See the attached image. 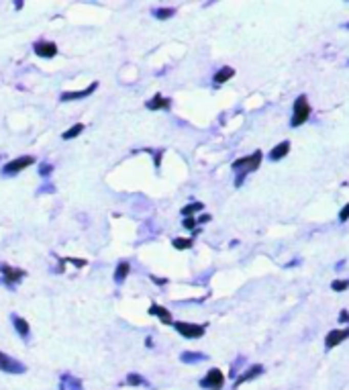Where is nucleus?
<instances>
[{
    "label": "nucleus",
    "mask_w": 349,
    "mask_h": 390,
    "mask_svg": "<svg viewBox=\"0 0 349 390\" xmlns=\"http://www.w3.org/2000/svg\"><path fill=\"white\" fill-rule=\"evenodd\" d=\"M261 158H264V156H261V151H253L251 156H247V158H241V160L233 162V170H235V174H237L235 186H241V184H243V180L247 178V174H251V172H255V170L259 168Z\"/></svg>",
    "instance_id": "f257e3e1"
},
{
    "label": "nucleus",
    "mask_w": 349,
    "mask_h": 390,
    "mask_svg": "<svg viewBox=\"0 0 349 390\" xmlns=\"http://www.w3.org/2000/svg\"><path fill=\"white\" fill-rule=\"evenodd\" d=\"M311 113H313V109H311V104H309V98H307V96H298V98L294 100V106H292L290 127H294V129H296V127L304 125V123L309 121Z\"/></svg>",
    "instance_id": "f03ea898"
},
{
    "label": "nucleus",
    "mask_w": 349,
    "mask_h": 390,
    "mask_svg": "<svg viewBox=\"0 0 349 390\" xmlns=\"http://www.w3.org/2000/svg\"><path fill=\"white\" fill-rule=\"evenodd\" d=\"M174 327L176 331L182 337H186V339H198V337H202L206 333L204 325H194V323H182V321H178V323H174Z\"/></svg>",
    "instance_id": "7ed1b4c3"
},
{
    "label": "nucleus",
    "mask_w": 349,
    "mask_h": 390,
    "mask_svg": "<svg viewBox=\"0 0 349 390\" xmlns=\"http://www.w3.org/2000/svg\"><path fill=\"white\" fill-rule=\"evenodd\" d=\"M225 384V374L219 370V368H212L208 370V374L200 380V386L206 390H221Z\"/></svg>",
    "instance_id": "20e7f679"
},
{
    "label": "nucleus",
    "mask_w": 349,
    "mask_h": 390,
    "mask_svg": "<svg viewBox=\"0 0 349 390\" xmlns=\"http://www.w3.org/2000/svg\"><path fill=\"white\" fill-rule=\"evenodd\" d=\"M33 162H35V158H31V156H23V158H18V160H14V162H8V164L2 168V174H4V176L18 174V172H23L25 168H29Z\"/></svg>",
    "instance_id": "39448f33"
},
{
    "label": "nucleus",
    "mask_w": 349,
    "mask_h": 390,
    "mask_svg": "<svg viewBox=\"0 0 349 390\" xmlns=\"http://www.w3.org/2000/svg\"><path fill=\"white\" fill-rule=\"evenodd\" d=\"M0 370L6 372V374H23L25 372V366L20 362H16L14 358L6 356L4 352H0Z\"/></svg>",
    "instance_id": "423d86ee"
},
{
    "label": "nucleus",
    "mask_w": 349,
    "mask_h": 390,
    "mask_svg": "<svg viewBox=\"0 0 349 390\" xmlns=\"http://www.w3.org/2000/svg\"><path fill=\"white\" fill-rule=\"evenodd\" d=\"M0 272H2V276H4V284H6L8 288H14V284L25 276L23 270H18V268H10V266H6V264L0 266Z\"/></svg>",
    "instance_id": "0eeeda50"
},
{
    "label": "nucleus",
    "mask_w": 349,
    "mask_h": 390,
    "mask_svg": "<svg viewBox=\"0 0 349 390\" xmlns=\"http://www.w3.org/2000/svg\"><path fill=\"white\" fill-rule=\"evenodd\" d=\"M349 339V327L345 329H333L331 333H327V337H325V348L327 350H331V348H337L341 341H345Z\"/></svg>",
    "instance_id": "6e6552de"
},
{
    "label": "nucleus",
    "mask_w": 349,
    "mask_h": 390,
    "mask_svg": "<svg viewBox=\"0 0 349 390\" xmlns=\"http://www.w3.org/2000/svg\"><path fill=\"white\" fill-rule=\"evenodd\" d=\"M264 374V366L261 364H255V366H251V368H247L237 380H235V388L237 386H241V384H245V382H249V380H255L257 376H261Z\"/></svg>",
    "instance_id": "1a4fd4ad"
},
{
    "label": "nucleus",
    "mask_w": 349,
    "mask_h": 390,
    "mask_svg": "<svg viewBox=\"0 0 349 390\" xmlns=\"http://www.w3.org/2000/svg\"><path fill=\"white\" fill-rule=\"evenodd\" d=\"M35 53L39 57H53L57 53V47L51 41H41V43H35Z\"/></svg>",
    "instance_id": "9d476101"
},
{
    "label": "nucleus",
    "mask_w": 349,
    "mask_h": 390,
    "mask_svg": "<svg viewBox=\"0 0 349 390\" xmlns=\"http://www.w3.org/2000/svg\"><path fill=\"white\" fill-rule=\"evenodd\" d=\"M288 151H290V141H282V143H278V145L270 151V162H280L282 158L288 156Z\"/></svg>",
    "instance_id": "9b49d317"
},
{
    "label": "nucleus",
    "mask_w": 349,
    "mask_h": 390,
    "mask_svg": "<svg viewBox=\"0 0 349 390\" xmlns=\"http://www.w3.org/2000/svg\"><path fill=\"white\" fill-rule=\"evenodd\" d=\"M96 88H98V84L92 82V84H90L86 90H82V92H63V94H61V100H78V98H84V96L92 94Z\"/></svg>",
    "instance_id": "f8f14e48"
},
{
    "label": "nucleus",
    "mask_w": 349,
    "mask_h": 390,
    "mask_svg": "<svg viewBox=\"0 0 349 390\" xmlns=\"http://www.w3.org/2000/svg\"><path fill=\"white\" fill-rule=\"evenodd\" d=\"M235 76V70L233 68H229V66H225V68H221L216 74H214V86H221V84H225L227 80H231Z\"/></svg>",
    "instance_id": "ddd939ff"
},
{
    "label": "nucleus",
    "mask_w": 349,
    "mask_h": 390,
    "mask_svg": "<svg viewBox=\"0 0 349 390\" xmlns=\"http://www.w3.org/2000/svg\"><path fill=\"white\" fill-rule=\"evenodd\" d=\"M180 360H182L184 364H198V362H204L206 356L200 354V352H184V354L180 356Z\"/></svg>",
    "instance_id": "4468645a"
},
{
    "label": "nucleus",
    "mask_w": 349,
    "mask_h": 390,
    "mask_svg": "<svg viewBox=\"0 0 349 390\" xmlns=\"http://www.w3.org/2000/svg\"><path fill=\"white\" fill-rule=\"evenodd\" d=\"M170 104H172V102H170L168 98H164V96L158 94V96H154V98L147 102V109H149V111H160V109H168Z\"/></svg>",
    "instance_id": "2eb2a0df"
},
{
    "label": "nucleus",
    "mask_w": 349,
    "mask_h": 390,
    "mask_svg": "<svg viewBox=\"0 0 349 390\" xmlns=\"http://www.w3.org/2000/svg\"><path fill=\"white\" fill-rule=\"evenodd\" d=\"M12 323H14V329L18 331V335H20L23 339H27V337H29V323H27L23 317H12Z\"/></svg>",
    "instance_id": "dca6fc26"
},
{
    "label": "nucleus",
    "mask_w": 349,
    "mask_h": 390,
    "mask_svg": "<svg viewBox=\"0 0 349 390\" xmlns=\"http://www.w3.org/2000/svg\"><path fill=\"white\" fill-rule=\"evenodd\" d=\"M149 313H151V315H156V317H160L164 323H172V315H170V311H166V309H164V307H160V305H151Z\"/></svg>",
    "instance_id": "f3484780"
},
{
    "label": "nucleus",
    "mask_w": 349,
    "mask_h": 390,
    "mask_svg": "<svg viewBox=\"0 0 349 390\" xmlns=\"http://www.w3.org/2000/svg\"><path fill=\"white\" fill-rule=\"evenodd\" d=\"M129 270H131V266H129V262H121L119 266H117V270H115V280L121 284L127 276H129Z\"/></svg>",
    "instance_id": "a211bd4d"
},
{
    "label": "nucleus",
    "mask_w": 349,
    "mask_h": 390,
    "mask_svg": "<svg viewBox=\"0 0 349 390\" xmlns=\"http://www.w3.org/2000/svg\"><path fill=\"white\" fill-rule=\"evenodd\" d=\"M204 206H202V202H194V204H188V206H184L182 208V214L186 216V219H192V214L196 212V210H202Z\"/></svg>",
    "instance_id": "6ab92c4d"
},
{
    "label": "nucleus",
    "mask_w": 349,
    "mask_h": 390,
    "mask_svg": "<svg viewBox=\"0 0 349 390\" xmlns=\"http://www.w3.org/2000/svg\"><path fill=\"white\" fill-rule=\"evenodd\" d=\"M154 16H156V18H160V20H166V18L174 16V8H160V10H156V12H154Z\"/></svg>",
    "instance_id": "aec40b11"
},
{
    "label": "nucleus",
    "mask_w": 349,
    "mask_h": 390,
    "mask_svg": "<svg viewBox=\"0 0 349 390\" xmlns=\"http://www.w3.org/2000/svg\"><path fill=\"white\" fill-rule=\"evenodd\" d=\"M82 131H84V125H74L70 131L63 133V139H74V137H78Z\"/></svg>",
    "instance_id": "412c9836"
},
{
    "label": "nucleus",
    "mask_w": 349,
    "mask_h": 390,
    "mask_svg": "<svg viewBox=\"0 0 349 390\" xmlns=\"http://www.w3.org/2000/svg\"><path fill=\"white\" fill-rule=\"evenodd\" d=\"M347 286H349V278L347 280H335V282L331 284V288H333L335 292H343Z\"/></svg>",
    "instance_id": "4be33fe9"
},
{
    "label": "nucleus",
    "mask_w": 349,
    "mask_h": 390,
    "mask_svg": "<svg viewBox=\"0 0 349 390\" xmlns=\"http://www.w3.org/2000/svg\"><path fill=\"white\" fill-rule=\"evenodd\" d=\"M127 384H131V386H139V384H145V380H143L141 376H137V374H129Z\"/></svg>",
    "instance_id": "5701e85b"
},
{
    "label": "nucleus",
    "mask_w": 349,
    "mask_h": 390,
    "mask_svg": "<svg viewBox=\"0 0 349 390\" xmlns=\"http://www.w3.org/2000/svg\"><path fill=\"white\" fill-rule=\"evenodd\" d=\"M192 245L190 239H174V247L176 249H188Z\"/></svg>",
    "instance_id": "b1692460"
},
{
    "label": "nucleus",
    "mask_w": 349,
    "mask_h": 390,
    "mask_svg": "<svg viewBox=\"0 0 349 390\" xmlns=\"http://www.w3.org/2000/svg\"><path fill=\"white\" fill-rule=\"evenodd\" d=\"M243 362H245V358H239V362H237V364H233V366H231V376H233V378H235V376H237V372H239V366H241V364H243Z\"/></svg>",
    "instance_id": "393cba45"
},
{
    "label": "nucleus",
    "mask_w": 349,
    "mask_h": 390,
    "mask_svg": "<svg viewBox=\"0 0 349 390\" xmlns=\"http://www.w3.org/2000/svg\"><path fill=\"white\" fill-rule=\"evenodd\" d=\"M347 219H349V204H345V206H343V210L339 212V221H341V223H345Z\"/></svg>",
    "instance_id": "a878e982"
},
{
    "label": "nucleus",
    "mask_w": 349,
    "mask_h": 390,
    "mask_svg": "<svg viewBox=\"0 0 349 390\" xmlns=\"http://www.w3.org/2000/svg\"><path fill=\"white\" fill-rule=\"evenodd\" d=\"M349 321V313L347 311H341V315H339V323H345Z\"/></svg>",
    "instance_id": "bb28decb"
},
{
    "label": "nucleus",
    "mask_w": 349,
    "mask_h": 390,
    "mask_svg": "<svg viewBox=\"0 0 349 390\" xmlns=\"http://www.w3.org/2000/svg\"><path fill=\"white\" fill-rule=\"evenodd\" d=\"M184 227H186V229H194V219H186V221H184Z\"/></svg>",
    "instance_id": "cd10ccee"
},
{
    "label": "nucleus",
    "mask_w": 349,
    "mask_h": 390,
    "mask_svg": "<svg viewBox=\"0 0 349 390\" xmlns=\"http://www.w3.org/2000/svg\"><path fill=\"white\" fill-rule=\"evenodd\" d=\"M51 172V166H41V174H49Z\"/></svg>",
    "instance_id": "c85d7f7f"
},
{
    "label": "nucleus",
    "mask_w": 349,
    "mask_h": 390,
    "mask_svg": "<svg viewBox=\"0 0 349 390\" xmlns=\"http://www.w3.org/2000/svg\"><path fill=\"white\" fill-rule=\"evenodd\" d=\"M343 29H349V23H345V25H343Z\"/></svg>",
    "instance_id": "c756f323"
}]
</instances>
